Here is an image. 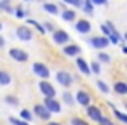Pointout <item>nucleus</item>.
Instances as JSON below:
<instances>
[{"label": "nucleus", "mask_w": 127, "mask_h": 125, "mask_svg": "<svg viewBox=\"0 0 127 125\" xmlns=\"http://www.w3.org/2000/svg\"><path fill=\"white\" fill-rule=\"evenodd\" d=\"M89 45L94 47L96 50H104V49L110 45V40H108V37L99 35V37H92V38H89Z\"/></svg>", "instance_id": "1"}, {"label": "nucleus", "mask_w": 127, "mask_h": 125, "mask_svg": "<svg viewBox=\"0 0 127 125\" xmlns=\"http://www.w3.org/2000/svg\"><path fill=\"white\" fill-rule=\"evenodd\" d=\"M38 90L42 92L44 97H56V89L52 83H49V80H40L38 82Z\"/></svg>", "instance_id": "2"}, {"label": "nucleus", "mask_w": 127, "mask_h": 125, "mask_svg": "<svg viewBox=\"0 0 127 125\" xmlns=\"http://www.w3.org/2000/svg\"><path fill=\"white\" fill-rule=\"evenodd\" d=\"M42 104L51 111V115H59L61 113V102L56 97H44V102Z\"/></svg>", "instance_id": "3"}, {"label": "nucleus", "mask_w": 127, "mask_h": 125, "mask_svg": "<svg viewBox=\"0 0 127 125\" xmlns=\"http://www.w3.org/2000/svg\"><path fill=\"white\" fill-rule=\"evenodd\" d=\"M16 37H18V40H21V42H30V40L33 38V31H32L30 26L21 25V26H18V30H16Z\"/></svg>", "instance_id": "4"}, {"label": "nucleus", "mask_w": 127, "mask_h": 125, "mask_svg": "<svg viewBox=\"0 0 127 125\" xmlns=\"http://www.w3.org/2000/svg\"><path fill=\"white\" fill-rule=\"evenodd\" d=\"M9 56H11V59H12V61H18V63H26V61L30 59L28 52H26V50H23V49H18V47L9 49Z\"/></svg>", "instance_id": "5"}, {"label": "nucleus", "mask_w": 127, "mask_h": 125, "mask_svg": "<svg viewBox=\"0 0 127 125\" xmlns=\"http://www.w3.org/2000/svg\"><path fill=\"white\" fill-rule=\"evenodd\" d=\"M52 42L56 45H66L70 42V35L64 30H54L52 31Z\"/></svg>", "instance_id": "6"}, {"label": "nucleus", "mask_w": 127, "mask_h": 125, "mask_svg": "<svg viewBox=\"0 0 127 125\" xmlns=\"http://www.w3.org/2000/svg\"><path fill=\"white\" fill-rule=\"evenodd\" d=\"M56 80H58V83L63 85V87H70V85L73 83L71 73H68V71H64V70H59V71L56 73Z\"/></svg>", "instance_id": "7"}, {"label": "nucleus", "mask_w": 127, "mask_h": 125, "mask_svg": "<svg viewBox=\"0 0 127 125\" xmlns=\"http://www.w3.org/2000/svg\"><path fill=\"white\" fill-rule=\"evenodd\" d=\"M32 70H33V73H35L37 76H40V78H44V80H47V78L51 76V71H49V68H47L44 63H33Z\"/></svg>", "instance_id": "8"}, {"label": "nucleus", "mask_w": 127, "mask_h": 125, "mask_svg": "<svg viewBox=\"0 0 127 125\" xmlns=\"http://www.w3.org/2000/svg\"><path fill=\"white\" fill-rule=\"evenodd\" d=\"M75 30H77V33H80V35H87V33H91V30H92V25H91V21H87V19H77V21H75Z\"/></svg>", "instance_id": "9"}, {"label": "nucleus", "mask_w": 127, "mask_h": 125, "mask_svg": "<svg viewBox=\"0 0 127 125\" xmlns=\"http://www.w3.org/2000/svg\"><path fill=\"white\" fill-rule=\"evenodd\" d=\"M75 101H77L80 106H84V108H85V106H89V104H91V101H92V96H91L87 90L80 89V90L75 94Z\"/></svg>", "instance_id": "10"}, {"label": "nucleus", "mask_w": 127, "mask_h": 125, "mask_svg": "<svg viewBox=\"0 0 127 125\" xmlns=\"http://www.w3.org/2000/svg\"><path fill=\"white\" fill-rule=\"evenodd\" d=\"M63 54L66 57H77L82 54V49L77 44H66V45H63Z\"/></svg>", "instance_id": "11"}, {"label": "nucleus", "mask_w": 127, "mask_h": 125, "mask_svg": "<svg viewBox=\"0 0 127 125\" xmlns=\"http://www.w3.org/2000/svg\"><path fill=\"white\" fill-rule=\"evenodd\" d=\"M33 115L38 116L40 120H45V122L51 120V111H49L44 104H35V106H33Z\"/></svg>", "instance_id": "12"}, {"label": "nucleus", "mask_w": 127, "mask_h": 125, "mask_svg": "<svg viewBox=\"0 0 127 125\" xmlns=\"http://www.w3.org/2000/svg\"><path fill=\"white\" fill-rule=\"evenodd\" d=\"M85 111H87V116H89L92 122H99V120H101V116H103V111H101V108H97V106H92V104L85 106Z\"/></svg>", "instance_id": "13"}, {"label": "nucleus", "mask_w": 127, "mask_h": 125, "mask_svg": "<svg viewBox=\"0 0 127 125\" xmlns=\"http://www.w3.org/2000/svg\"><path fill=\"white\" fill-rule=\"evenodd\" d=\"M75 63H77V70L82 73V75H91V66H89V63L84 59V57H80V56H77L75 57Z\"/></svg>", "instance_id": "14"}, {"label": "nucleus", "mask_w": 127, "mask_h": 125, "mask_svg": "<svg viewBox=\"0 0 127 125\" xmlns=\"http://www.w3.org/2000/svg\"><path fill=\"white\" fill-rule=\"evenodd\" d=\"M59 16L66 23H75L77 21V11L75 9H64L63 12H59Z\"/></svg>", "instance_id": "15"}, {"label": "nucleus", "mask_w": 127, "mask_h": 125, "mask_svg": "<svg viewBox=\"0 0 127 125\" xmlns=\"http://www.w3.org/2000/svg\"><path fill=\"white\" fill-rule=\"evenodd\" d=\"M113 92L118 94V96H127V82L124 80H118L113 83Z\"/></svg>", "instance_id": "16"}, {"label": "nucleus", "mask_w": 127, "mask_h": 125, "mask_svg": "<svg viewBox=\"0 0 127 125\" xmlns=\"http://www.w3.org/2000/svg\"><path fill=\"white\" fill-rule=\"evenodd\" d=\"M12 83V75L7 71V70H0V85L2 87H7Z\"/></svg>", "instance_id": "17"}, {"label": "nucleus", "mask_w": 127, "mask_h": 125, "mask_svg": "<svg viewBox=\"0 0 127 125\" xmlns=\"http://www.w3.org/2000/svg\"><path fill=\"white\" fill-rule=\"evenodd\" d=\"M108 106L111 108V113L115 115V118H117V120H120L122 123H127V113H124V111H120V109H117L113 102H108Z\"/></svg>", "instance_id": "18"}, {"label": "nucleus", "mask_w": 127, "mask_h": 125, "mask_svg": "<svg viewBox=\"0 0 127 125\" xmlns=\"http://www.w3.org/2000/svg\"><path fill=\"white\" fill-rule=\"evenodd\" d=\"M42 9L47 12V14H51V16H59V7L56 5V4H51V2H45L44 5H42Z\"/></svg>", "instance_id": "19"}, {"label": "nucleus", "mask_w": 127, "mask_h": 125, "mask_svg": "<svg viewBox=\"0 0 127 125\" xmlns=\"http://www.w3.org/2000/svg\"><path fill=\"white\" fill-rule=\"evenodd\" d=\"M108 40H110V44H113V45H118V44H122L124 42V37L115 30V31H111L110 33V37H108Z\"/></svg>", "instance_id": "20"}, {"label": "nucleus", "mask_w": 127, "mask_h": 125, "mask_svg": "<svg viewBox=\"0 0 127 125\" xmlns=\"http://www.w3.org/2000/svg\"><path fill=\"white\" fill-rule=\"evenodd\" d=\"M0 11H4V12H7V14H12L14 9H12L11 0H0Z\"/></svg>", "instance_id": "21"}, {"label": "nucleus", "mask_w": 127, "mask_h": 125, "mask_svg": "<svg viewBox=\"0 0 127 125\" xmlns=\"http://www.w3.org/2000/svg\"><path fill=\"white\" fill-rule=\"evenodd\" d=\"M26 23H28L30 26H33V28H37V31H38V33H42V35L45 33V28H44L38 21H35V19H32V18H26Z\"/></svg>", "instance_id": "22"}, {"label": "nucleus", "mask_w": 127, "mask_h": 125, "mask_svg": "<svg viewBox=\"0 0 127 125\" xmlns=\"http://www.w3.org/2000/svg\"><path fill=\"white\" fill-rule=\"evenodd\" d=\"M96 61H99L101 64H110V63H111V57H110V54H106V52L99 50V52H97V59H96Z\"/></svg>", "instance_id": "23"}, {"label": "nucleus", "mask_w": 127, "mask_h": 125, "mask_svg": "<svg viewBox=\"0 0 127 125\" xmlns=\"http://www.w3.org/2000/svg\"><path fill=\"white\" fill-rule=\"evenodd\" d=\"M19 116H21V120H25V122H32L33 111H30V109H21V111H19Z\"/></svg>", "instance_id": "24"}, {"label": "nucleus", "mask_w": 127, "mask_h": 125, "mask_svg": "<svg viewBox=\"0 0 127 125\" xmlns=\"http://www.w3.org/2000/svg\"><path fill=\"white\" fill-rule=\"evenodd\" d=\"M82 9H84V12L87 16H94V5H92V2H84Z\"/></svg>", "instance_id": "25"}, {"label": "nucleus", "mask_w": 127, "mask_h": 125, "mask_svg": "<svg viewBox=\"0 0 127 125\" xmlns=\"http://www.w3.org/2000/svg\"><path fill=\"white\" fill-rule=\"evenodd\" d=\"M12 14H14L18 19H26V14H28V12H26L23 7H19V5H18V7L14 9V12H12Z\"/></svg>", "instance_id": "26"}, {"label": "nucleus", "mask_w": 127, "mask_h": 125, "mask_svg": "<svg viewBox=\"0 0 127 125\" xmlns=\"http://www.w3.org/2000/svg\"><path fill=\"white\" fill-rule=\"evenodd\" d=\"M96 87H97V90H99L101 94H108V92H110V87H108L103 80H97V82H96Z\"/></svg>", "instance_id": "27"}, {"label": "nucleus", "mask_w": 127, "mask_h": 125, "mask_svg": "<svg viewBox=\"0 0 127 125\" xmlns=\"http://www.w3.org/2000/svg\"><path fill=\"white\" fill-rule=\"evenodd\" d=\"M66 5H71L73 9H80L84 5V0H63Z\"/></svg>", "instance_id": "28"}, {"label": "nucleus", "mask_w": 127, "mask_h": 125, "mask_svg": "<svg viewBox=\"0 0 127 125\" xmlns=\"http://www.w3.org/2000/svg\"><path fill=\"white\" fill-rule=\"evenodd\" d=\"M89 66H91V73H96V75L101 73V63L99 61H92V63H89Z\"/></svg>", "instance_id": "29"}, {"label": "nucleus", "mask_w": 127, "mask_h": 125, "mask_svg": "<svg viewBox=\"0 0 127 125\" xmlns=\"http://www.w3.org/2000/svg\"><path fill=\"white\" fill-rule=\"evenodd\" d=\"M73 101H75L73 94H70V92H64V94H63V102H64V104H70V106H71Z\"/></svg>", "instance_id": "30"}, {"label": "nucleus", "mask_w": 127, "mask_h": 125, "mask_svg": "<svg viewBox=\"0 0 127 125\" xmlns=\"http://www.w3.org/2000/svg\"><path fill=\"white\" fill-rule=\"evenodd\" d=\"M4 101H5L7 104H11V106H18V104H19V99H18V97H14V96H5V97H4Z\"/></svg>", "instance_id": "31"}, {"label": "nucleus", "mask_w": 127, "mask_h": 125, "mask_svg": "<svg viewBox=\"0 0 127 125\" xmlns=\"http://www.w3.org/2000/svg\"><path fill=\"white\" fill-rule=\"evenodd\" d=\"M71 125H89V123H87V120H84L80 116H73L71 118Z\"/></svg>", "instance_id": "32"}, {"label": "nucleus", "mask_w": 127, "mask_h": 125, "mask_svg": "<svg viewBox=\"0 0 127 125\" xmlns=\"http://www.w3.org/2000/svg\"><path fill=\"white\" fill-rule=\"evenodd\" d=\"M97 123H99V125H115V123H113V122H111V120H110V118H106V116H104V115H103V116H101V120H99V122H97Z\"/></svg>", "instance_id": "33"}, {"label": "nucleus", "mask_w": 127, "mask_h": 125, "mask_svg": "<svg viewBox=\"0 0 127 125\" xmlns=\"http://www.w3.org/2000/svg\"><path fill=\"white\" fill-rule=\"evenodd\" d=\"M42 26H44V28H45V31H49V33H52V31H54V30H56V28H54V25H52V23H44V25H42Z\"/></svg>", "instance_id": "34"}, {"label": "nucleus", "mask_w": 127, "mask_h": 125, "mask_svg": "<svg viewBox=\"0 0 127 125\" xmlns=\"http://www.w3.org/2000/svg\"><path fill=\"white\" fill-rule=\"evenodd\" d=\"M92 5H106L108 4V0H91Z\"/></svg>", "instance_id": "35"}, {"label": "nucleus", "mask_w": 127, "mask_h": 125, "mask_svg": "<svg viewBox=\"0 0 127 125\" xmlns=\"http://www.w3.org/2000/svg\"><path fill=\"white\" fill-rule=\"evenodd\" d=\"M4 47H5V38L0 35V49H4Z\"/></svg>", "instance_id": "36"}, {"label": "nucleus", "mask_w": 127, "mask_h": 125, "mask_svg": "<svg viewBox=\"0 0 127 125\" xmlns=\"http://www.w3.org/2000/svg\"><path fill=\"white\" fill-rule=\"evenodd\" d=\"M47 125H63V123H59V122H51V120H49Z\"/></svg>", "instance_id": "37"}, {"label": "nucleus", "mask_w": 127, "mask_h": 125, "mask_svg": "<svg viewBox=\"0 0 127 125\" xmlns=\"http://www.w3.org/2000/svg\"><path fill=\"white\" fill-rule=\"evenodd\" d=\"M122 52H124V54L127 56V45H124V47H122Z\"/></svg>", "instance_id": "38"}, {"label": "nucleus", "mask_w": 127, "mask_h": 125, "mask_svg": "<svg viewBox=\"0 0 127 125\" xmlns=\"http://www.w3.org/2000/svg\"><path fill=\"white\" fill-rule=\"evenodd\" d=\"M4 30V25H2V21H0V31H2Z\"/></svg>", "instance_id": "39"}, {"label": "nucleus", "mask_w": 127, "mask_h": 125, "mask_svg": "<svg viewBox=\"0 0 127 125\" xmlns=\"http://www.w3.org/2000/svg\"><path fill=\"white\" fill-rule=\"evenodd\" d=\"M124 42H127V33H125V35H124Z\"/></svg>", "instance_id": "40"}, {"label": "nucleus", "mask_w": 127, "mask_h": 125, "mask_svg": "<svg viewBox=\"0 0 127 125\" xmlns=\"http://www.w3.org/2000/svg\"><path fill=\"white\" fill-rule=\"evenodd\" d=\"M124 108H125V109H127V101H125V102H124Z\"/></svg>", "instance_id": "41"}, {"label": "nucleus", "mask_w": 127, "mask_h": 125, "mask_svg": "<svg viewBox=\"0 0 127 125\" xmlns=\"http://www.w3.org/2000/svg\"><path fill=\"white\" fill-rule=\"evenodd\" d=\"M25 125H30V122H25Z\"/></svg>", "instance_id": "42"}, {"label": "nucleus", "mask_w": 127, "mask_h": 125, "mask_svg": "<svg viewBox=\"0 0 127 125\" xmlns=\"http://www.w3.org/2000/svg\"><path fill=\"white\" fill-rule=\"evenodd\" d=\"M84 2H91V0H84Z\"/></svg>", "instance_id": "43"}, {"label": "nucleus", "mask_w": 127, "mask_h": 125, "mask_svg": "<svg viewBox=\"0 0 127 125\" xmlns=\"http://www.w3.org/2000/svg\"><path fill=\"white\" fill-rule=\"evenodd\" d=\"M25 2H32V0H25Z\"/></svg>", "instance_id": "44"}]
</instances>
